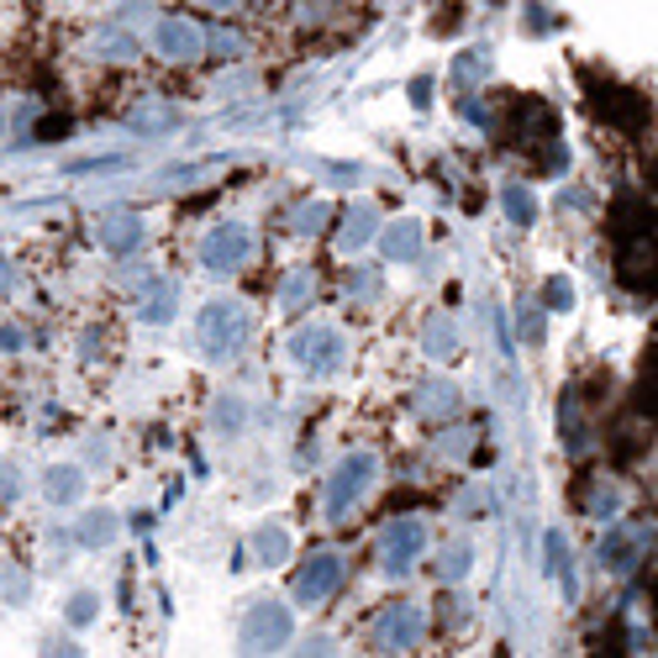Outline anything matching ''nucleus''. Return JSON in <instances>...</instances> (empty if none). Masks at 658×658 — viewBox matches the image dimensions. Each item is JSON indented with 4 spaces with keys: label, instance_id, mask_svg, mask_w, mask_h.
<instances>
[{
    "label": "nucleus",
    "instance_id": "f257e3e1",
    "mask_svg": "<svg viewBox=\"0 0 658 658\" xmlns=\"http://www.w3.org/2000/svg\"><path fill=\"white\" fill-rule=\"evenodd\" d=\"M195 337H201V353L206 358H233V353L248 348L254 337V316L237 306V301H212L195 322Z\"/></svg>",
    "mask_w": 658,
    "mask_h": 658
},
{
    "label": "nucleus",
    "instance_id": "f03ea898",
    "mask_svg": "<svg viewBox=\"0 0 658 658\" xmlns=\"http://www.w3.org/2000/svg\"><path fill=\"white\" fill-rule=\"evenodd\" d=\"M375 453H348L343 464H337V474L327 479V517H348L353 500H364V490L375 485Z\"/></svg>",
    "mask_w": 658,
    "mask_h": 658
},
{
    "label": "nucleus",
    "instance_id": "7ed1b4c3",
    "mask_svg": "<svg viewBox=\"0 0 658 658\" xmlns=\"http://www.w3.org/2000/svg\"><path fill=\"white\" fill-rule=\"evenodd\" d=\"M248 259H254V237H248V227H237V222L212 227L206 242H201V263H206V274H237Z\"/></svg>",
    "mask_w": 658,
    "mask_h": 658
},
{
    "label": "nucleus",
    "instance_id": "20e7f679",
    "mask_svg": "<svg viewBox=\"0 0 658 658\" xmlns=\"http://www.w3.org/2000/svg\"><path fill=\"white\" fill-rule=\"evenodd\" d=\"M290 353H295V364H301L306 375H337L348 343H343V332L337 327H306V332H295Z\"/></svg>",
    "mask_w": 658,
    "mask_h": 658
},
{
    "label": "nucleus",
    "instance_id": "39448f33",
    "mask_svg": "<svg viewBox=\"0 0 658 658\" xmlns=\"http://www.w3.org/2000/svg\"><path fill=\"white\" fill-rule=\"evenodd\" d=\"M284 637H290V612L274 606V601H259L248 622H242V648L248 654H263V648H280Z\"/></svg>",
    "mask_w": 658,
    "mask_h": 658
},
{
    "label": "nucleus",
    "instance_id": "423d86ee",
    "mask_svg": "<svg viewBox=\"0 0 658 658\" xmlns=\"http://www.w3.org/2000/svg\"><path fill=\"white\" fill-rule=\"evenodd\" d=\"M422 612L417 606H390V612L375 622V648L385 654H406V648H417L422 643Z\"/></svg>",
    "mask_w": 658,
    "mask_h": 658
},
{
    "label": "nucleus",
    "instance_id": "0eeeda50",
    "mask_svg": "<svg viewBox=\"0 0 658 658\" xmlns=\"http://www.w3.org/2000/svg\"><path fill=\"white\" fill-rule=\"evenodd\" d=\"M337 585H343V559H337V553H316V559L295 574V601H301V606H316V601H327Z\"/></svg>",
    "mask_w": 658,
    "mask_h": 658
},
{
    "label": "nucleus",
    "instance_id": "6e6552de",
    "mask_svg": "<svg viewBox=\"0 0 658 658\" xmlns=\"http://www.w3.org/2000/svg\"><path fill=\"white\" fill-rule=\"evenodd\" d=\"M422 548H427V527L417 517H406L396 521L390 532H385V569L390 574H406V569L422 559Z\"/></svg>",
    "mask_w": 658,
    "mask_h": 658
},
{
    "label": "nucleus",
    "instance_id": "1a4fd4ad",
    "mask_svg": "<svg viewBox=\"0 0 658 658\" xmlns=\"http://www.w3.org/2000/svg\"><path fill=\"white\" fill-rule=\"evenodd\" d=\"M201 47H206V37H201L195 22H185V17H164V22H159V53H164V58L190 64V58H201Z\"/></svg>",
    "mask_w": 658,
    "mask_h": 658
},
{
    "label": "nucleus",
    "instance_id": "9d476101",
    "mask_svg": "<svg viewBox=\"0 0 658 658\" xmlns=\"http://www.w3.org/2000/svg\"><path fill=\"white\" fill-rule=\"evenodd\" d=\"M142 316L148 322H159L164 327L169 316H174V306H180V290H174V280H153V284H142Z\"/></svg>",
    "mask_w": 658,
    "mask_h": 658
},
{
    "label": "nucleus",
    "instance_id": "9b49d317",
    "mask_svg": "<svg viewBox=\"0 0 658 658\" xmlns=\"http://www.w3.org/2000/svg\"><path fill=\"white\" fill-rule=\"evenodd\" d=\"M100 242H106L111 254H132V248H142V222H138V216H117V222H100Z\"/></svg>",
    "mask_w": 658,
    "mask_h": 658
},
{
    "label": "nucleus",
    "instance_id": "f8f14e48",
    "mask_svg": "<svg viewBox=\"0 0 658 658\" xmlns=\"http://www.w3.org/2000/svg\"><path fill=\"white\" fill-rule=\"evenodd\" d=\"M385 254H390L396 263L422 259V233H417V222H396V227L385 233Z\"/></svg>",
    "mask_w": 658,
    "mask_h": 658
},
{
    "label": "nucleus",
    "instance_id": "ddd939ff",
    "mask_svg": "<svg viewBox=\"0 0 658 658\" xmlns=\"http://www.w3.org/2000/svg\"><path fill=\"white\" fill-rule=\"evenodd\" d=\"M369 233H375V206L364 201L358 212H348V233H343V248H358V242H369Z\"/></svg>",
    "mask_w": 658,
    "mask_h": 658
},
{
    "label": "nucleus",
    "instance_id": "4468645a",
    "mask_svg": "<svg viewBox=\"0 0 658 658\" xmlns=\"http://www.w3.org/2000/svg\"><path fill=\"white\" fill-rule=\"evenodd\" d=\"M506 216L527 227V222L538 216V201H532V190H527V185H511V190H506Z\"/></svg>",
    "mask_w": 658,
    "mask_h": 658
},
{
    "label": "nucleus",
    "instance_id": "2eb2a0df",
    "mask_svg": "<svg viewBox=\"0 0 658 658\" xmlns=\"http://www.w3.org/2000/svg\"><path fill=\"white\" fill-rule=\"evenodd\" d=\"M254 548H259V559H263V564H280L284 553H290V538H284L280 527H263L259 538H254Z\"/></svg>",
    "mask_w": 658,
    "mask_h": 658
},
{
    "label": "nucleus",
    "instance_id": "dca6fc26",
    "mask_svg": "<svg viewBox=\"0 0 658 658\" xmlns=\"http://www.w3.org/2000/svg\"><path fill=\"white\" fill-rule=\"evenodd\" d=\"M47 495H53V500H74V495H79V474H74V470H53V474H47Z\"/></svg>",
    "mask_w": 658,
    "mask_h": 658
},
{
    "label": "nucleus",
    "instance_id": "f3484780",
    "mask_svg": "<svg viewBox=\"0 0 658 658\" xmlns=\"http://www.w3.org/2000/svg\"><path fill=\"white\" fill-rule=\"evenodd\" d=\"M306 295H311V269H295V274L284 280V306L295 311L301 301H306Z\"/></svg>",
    "mask_w": 658,
    "mask_h": 658
},
{
    "label": "nucleus",
    "instance_id": "a211bd4d",
    "mask_svg": "<svg viewBox=\"0 0 658 658\" xmlns=\"http://www.w3.org/2000/svg\"><path fill=\"white\" fill-rule=\"evenodd\" d=\"M464 569H470V548L459 542V548L443 553V580H464Z\"/></svg>",
    "mask_w": 658,
    "mask_h": 658
},
{
    "label": "nucleus",
    "instance_id": "6ab92c4d",
    "mask_svg": "<svg viewBox=\"0 0 658 658\" xmlns=\"http://www.w3.org/2000/svg\"><path fill=\"white\" fill-rule=\"evenodd\" d=\"M322 222H327V206H322V201H316V206H301V212H295V233H316Z\"/></svg>",
    "mask_w": 658,
    "mask_h": 658
},
{
    "label": "nucleus",
    "instance_id": "aec40b11",
    "mask_svg": "<svg viewBox=\"0 0 658 658\" xmlns=\"http://www.w3.org/2000/svg\"><path fill=\"white\" fill-rule=\"evenodd\" d=\"M95 606H100L95 595H74V601H69V622H74V627H85V622H95Z\"/></svg>",
    "mask_w": 658,
    "mask_h": 658
},
{
    "label": "nucleus",
    "instance_id": "412c9836",
    "mask_svg": "<svg viewBox=\"0 0 658 658\" xmlns=\"http://www.w3.org/2000/svg\"><path fill=\"white\" fill-rule=\"evenodd\" d=\"M548 306H553V311L574 306V290H569V280H548Z\"/></svg>",
    "mask_w": 658,
    "mask_h": 658
},
{
    "label": "nucleus",
    "instance_id": "4be33fe9",
    "mask_svg": "<svg viewBox=\"0 0 658 658\" xmlns=\"http://www.w3.org/2000/svg\"><path fill=\"white\" fill-rule=\"evenodd\" d=\"M348 290H353V295H358V301H369V295H375V290H379V274H375V269H364V274H353V280H348Z\"/></svg>",
    "mask_w": 658,
    "mask_h": 658
},
{
    "label": "nucleus",
    "instance_id": "5701e85b",
    "mask_svg": "<svg viewBox=\"0 0 658 658\" xmlns=\"http://www.w3.org/2000/svg\"><path fill=\"white\" fill-rule=\"evenodd\" d=\"M111 538H117L111 517H90V527H85V542H111Z\"/></svg>",
    "mask_w": 658,
    "mask_h": 658
},
{
    "label": "nucleus",
    "instance_id": "b1692460",
    "mask_svg": "<svg viewBox=\"0 0 658 658\" xmlns=\"http://www.w3.org/2000/svg\"><path fill=\"white\" fill-rule=\"evenodd\" d=\"M95 47H100V53H121V58H132V43H127V37H117V32H106Z\"/></svg>",
    "mask_w": 658,
    "mask_h": 658
},
{
    "label": "nucleus",
    "instance_id": "393cba45",
    "mask_svg": "<svg viewBox=\"0 0 658 658\" xmlns=\"http://www.w3.org/2000/svg\"><path fill=\"white\" fill-rule=\"evenodd\" d=\"M427 348H432V353H438V348H453V327H447V322H443V327H432V332H427Z\"/></svg>",
    "mask_w": 658,
    "mask_h": 658
},
{
    "label": "nucleus",
    "instance_id": "a878e982",
    "mask_svg": "<svg viewBox=\"0 0 658 658\" xmlns=\"http://www.w3.org/2000/svg\"><path fill=\"white\" fill-rule=\"evenodd\" d=\"M169 121H174L169 111H138V117H132V127L142 132V127H169Z\"/></svg>",
    "mask_w": 658,
    "mask_h": 658
},
{
    "label": "nucleus",
    "instance_id": "bb28decb",
    "mask_svg": "<svg viewBox=\"0 0 658 658\" xmlns=\"http://www.w3.org/2000/svg\"><path fill=\"white\" fill-rule=\"evenodd\" d=\"M521 332H527V343H542V316H538V311H527V316H521Z\"/></svg>",
    "mask_w": 658,
    "mask_h": 658
},
{
    "label": "nucleus",
    "instance_id": "cd10ccee",
    "mask_svg": "<svg viewBox=\"0 0 658 658\" xmlns=\"http://www.w3.org/2000/svg\"><path fill=\"white\" fill-rule=\"evenodd\" d=\"M6 284H11V263L0 259V290H6Z\"/></svg>",
    "mask_w": 658,
    "mask_h": 658
},
{
    "label": "nucleus",
    "instance_id": "c85d7f7f",
    "mask_svg": "<svg viewBox=\"0 0 658 658\" xmlns=\"http://www.w3.org/2000/svg\"><path fill=\"white\" fill-rule=\"evenodd\" d=\"M212 6H237V0H212Z\"/></svg>",
    "mask_w": 658,
    "mask_h": 658
}]
</instances>
